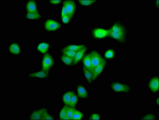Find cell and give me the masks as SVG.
<instances>
[{
	"label": "cell",
	"mask_w": 159,
	"mask_h": 120,
	"mask_svg": "<svg viewBox=\"0 0 159 120\" xmlns=\"http://www.w3.org/2000/svg\"><path fill=\"white\" fill-rule=\"evenodd\" d=\"M109 35L114 39L119 42H123L125 40V29L121 24L117 23L112 26L111 30H109Z\"/></svg>",
	"instance_id": "1"
},
{
	"label": "cell",
	"mask_w": 159,
	"mask_h": 120,
	"mask_svg": "<svg viewBox=\"0 0 159 120\" xmlns=\"http://www.w3.org/2000/svg\"><path fill=\"white\" fill-rule=\"evenodd\" d=\"M43 28L48 32H54L60 30L62 24L59 21L52 18H48L44 21Z\"/></svg>",
	"instance_id": "2"
},
{
	"label": "cell",
	"mask_w": 159,
	"mask_h": 120,
	"mask_svg": "<svg viewBox=\"0 0 159 120\" xmlns=\"http://www.w3.org/2000/svg\"><path fill=\"white\" fill-rule=\"evenodd\" d=\"M54 65V60L50 54L46 53L42 57L41 66L42 69L46 71L49 72Z\"/></svg>",
	"instance_id": "3"
},
{
	"label": "cell",
	"mask_w": 159,
	"mask_h": 120,
	"mask_svg": "<svg viewBox=\"0 0 159 120\" xmlns=\"http://www.w3.org/2000/svg\"><path fill=\"white\" fill-rule=\"evenodd\" d=\"M38 1L36 0H27L24 3L25 13H38L40 12L38 8Z\"/></svg>",
	"instance_id": "4"
},
{
	"label": "cell",
	"mask_w": 159,
	"mask_h": 120,
	"mask_svg": "<svg viewBox=\"0 0 159 120\" xmlns=\"http://www.w3.org/2000/svg\"><path fill=\"white\" fill-rule=\"evenodd\" d=\"M49 75V72L42 69L41 71L30 72L28 73L27 76L31 79L44 80L47 79Z\"/></svg>",
	"instance_id": "5"
},
{
	"label": "cell",
	"mask_w": 159,
	"mask_h": 120,
	"mask_svg": "<svg viewBox=\"0 0 159 120\" xmlns=\"http://www.w3.org/2000/svg\"><path fill=\"white\" fill-rule=\"evenodd\" d=\"M44 15L41 12L38 13H25L23 18L26 21L31 22H40L44 19Z\"/></svg>",
	"instance_id": "6"
},
{
	"label": "cell",
	"mask_w": 159,
	"mask_h": 120,
	"mask_svg": "<svg viewBox=\"0 0 159 120\" xmlns=\"http://www.w3.org/2000/svg\"><path fill=\"white\" fill-rule=\"evenodd\" d=\"M62 4L66 9L68 15L73 17L76 10V6L74 1L72 0L63 1Z\"/></svg>",
	"instance_id": "7"
},
{
	"label": "cell",
	"mask_w": 159,
	"mask_h": 120,
	"mask_svg": "<svg viewBox=\"0 0 159 120\" xmlns=\"http://www.w3.org/2000/svg\"><path fill=\"white\" fill-rule=\"evenodd\" d=\"M8 51L13 56H18L21 54L22 48L21 45L17 42H12L8 47Z\"/></svg>",
	"instance_id": "8"
},
{
	"label": "cell",
	"mask_w": 159,
	"mask_h": 120,
	"mask_svg": "<svg viewBox=\"0 0 159 120\" xmlns=\"http://www.w3.org/2000/svg\"><path fill=\"white\" fill-rule=\"evenodd\" d=\"M112 90L116 92H127L130 90V87L126 84L115 82L111 85Z\"/></svg>",
	"instance_id": "9"
},
{
	"label": "cell",
	"mask_w": 159,
	"mask_h": 120,
	"mask_svg": "<svg viewBox=\"0 0 159 120\" xmlns=\"http://www.w3.org/2000/svg\"><path fill=\"white\" fill-rule=\"evenodd\" d=\"M90 55L93 71L95 68L101 63L104 59H102L100 55L95 51H92L90 53Z\"/></svg>",
	"instance_id": "10"
},
{
	"label": "cell",
	"mask_w": 159,
	"mask_h": 120,
	"mask_svg": "<svg viewBox=\"0 0 159 120\" xmlns=\"http://www.w3.org/2000/svg\"><path fill=\"white\" fill-rule=\"evenodd\" d=\"M106 65V62L104 59L101 62V63L99 64V65L97 66L95 69L94 70L93 72V81H95L97 79V77H99V75L101 74L102 71L104 70V67Z\"/></svg>",
	"instance_id": "11"
},
{
	"label": "cell",
	"mask_w": 159,
	"mask_h": 120,
	"mask_svg": "<svg viewBox=\"0 0 159 120\" xmlns=\"http://www.w3.org/2000/svg\"><path fill=\"white\" fill-rule=\"evenodd\" d=\"M109 30H106L102 28H97L94 29L93 34L94 37L97 38H102L109 35Z\"/></svg>",
	"instance_id": "12"
},
{
	"label": "cell",
	"mask_w": 159,
	"mask_h": 120,
	"mask_svg": "<svg viewBox=\"0 0 159 120\" xmlns=\"http://www.w3.org/2000/svg\"><path fill=\"white\" fill-rule=\"evenodd\" d=\"M50 48L49 43L46 42H42L38 44L36 47V50L38 52L42 54H46L47 53L48 51Z\"/></svg>",
	"instance_id": "13"
},
{
	"label": "cell",
	"mask_w": 159,
	"mask_h": 120,
	"mask_svg": "<svg viewBox=\"0 0 159 120\" xmlns=\"http://www.w3.org/2000/svg\"><path fill=\"white\" fill-rule=\"evenodd\" d=\"M87 48L85 47L81 50L76 52L75 55L74 57L73 65H76L79 63V62L83 58L84 54L85 53L86 51H87Z\"/></svg>",
	"instance_id": "14"
},
{
	"label": "cell",
	"mask_w": 159,
	"mask_h": 120,
	"mask_svg": "<svg viewBox=\"0 0 159 120\" xmlns=\"http://www.w3.org/2000/svg\"><path fill=\"white\" fill-rule=\"evenodd\" d=\"M149 87L152 92H156L159 90V78L155 77L150 81Z\"/></svg>",
	"instance_id": "15"
},
{
	"label": "cell",
	"mask_w": 159,
	"mask_h": 120,
	"mask_svg": "<svg viewBox=\"0 0 159 120\" xmlns=\"http://www.w3.org/2000/svg\"><path fill=\"white\" fill-rule=\"evenodd\" d=\"M83 62L84 65V67H85L87 69L91 71L93 73V67H92V62H91L90 54L86 55L84 57L83 59Z\"/></svg>",
	"instance_id": "16"
},
{
	"label": "cell",
	"mask_w": 159,
	"mask_h": 120,
	"mask_svg": "<svg viewBox=\"0 0 159 120\" xmlns=\"http://www.w3.org/2000/svg\"><path fill=\"white\" fill-rule=\"evenodd\" d=\"M45 111L44 109L38 110L32 112L30 115V119L32 120H41L43 113Z\"/></svg>",
	"instance_id": "17"
},
{
	"label": "cell",
	"mask_w": 159,
	"mask_h": 120,
	"mask_svg": "<svg viewBox=\"0 0 159 120\" xmlns=\"http://www.w3.org/2000/svg\"><path fill=\"white\" fill-rule=\"evenodd\" d=\"M78 96L81 98H87L89 96V94L86 88L83 85H78L77 87Z\"/></svg>",
	"instance_id": "18"
},
{
	"label": "cell",
	"mask_w": 159,
	"mask_h": 120,
	"mask_svg": "<svg viewBox=\"0 0 159 120\" xmlns=\"http://www.w3.org/2000/svg\"><path fill=\"white\" fill-rule=\"evenodd\" d=\"M61 61L62 63L66 65L70 66L73 63V59L70 57L67 56L65 55H62L60 58Z\"/></svg>",
	"instance_id": "19"
},
{
	"label": "cell",
	"mask_w": 159,
	"mask_h": 120,
	"mask_svg": "<svg viewBox=\"0 0 159 120\" xmlns=\"http://www.w3.org/2000/svg\"><path fill=\"white\" fill-rule=\"evenodd\" d=\"M83 71L84 75H85L88 83L89 84H91L93 81V80H92L93 74H92V72L84 67L83 68Z\"/></svg>",
	"instance_id": "20"
},
{
	"label": "cell",
	"mask_w": 159,
	"mask_h": 120,
	"mask_svg": "<svg viewBox=\"0 0 159 120\" xmlns=\"http://www.w3.org/2000/svg\"><path fill=\"white\" fill-rule=\"evenodd\" d=\"M72 92L68 91L66 92L63 95L62 97V100L64 103L67 106L69 105L70 102L71 97L72 95Z\"/></svg>",
	"instance_id": "21"
},
{
	"label": "cell",
	"mask_w": 159,
	"mask_h": 120,
	"mask_svg": "<svg viewBox=\"0 0 159 120\" xmlns=\"http://www.w3.org/2000/svg\"><path fill=\"white\" fill-rule=\"evenodd\" d=\"M86 47L85 45H84V44H82V45H72V44H70V45H69L67 46L66 47V49H68L70 50L74 51L76 52L78 51H79L81 50L82 49H83L84 48Z\"/></svg>",
	"instance_id": "22"
},
{
	"label": "cell",
	"mask_w": 159,
	"mask_h": 120,
	"mask_svg": "<svg viewBox=\"0 0 159 120\" xmlns=\"http://www.w3.org/2000/svg\"><path fill=\"white\" fill-rule=\"evenodd\" d=\"M62 52L63 55L70 57L71 58L73 59L76 53V52L74 51L66 49L65 48H64L62 50Z\"/></svg>",
	"instance_id": "23"
},
{
	"label": "cell",
	"mask_w": 159,
	"mask_h": 120,
	"mask_svg": "<svg viewBox=\"0 0 159 120\" xmlns=\"http://www.w3.org/2000/svg\"><path fill=\"white\" fill-rule=\"evenodd\" d=\"M78 3H79L83 7H89L93 5L95 2H96V1H91V0H86V1H82V0H79L78 1Z\"/></svg>",
	"instance_id": "24"
},
{
	"label": "cell",
	"mask_w": 159,
	"mask_h": 120,
	"mask_svg": "<svg viewBox=\"0 0 159 120\" xmlns=\"http://www.w3.org/2000/svg\"><path fill=\"white\" fill-rule=\"evenodd\" d=\"M78 101V98L75 94L73 92L71 97L69 105L70 107L74 108Z\"/></svg>",
	"instance_id": "25"
},
{
	"label": "cell",
	"mask_w": 159,
	"mask_h": 120,
	"mask_svg": "<svg viewBox=\"0 0 159 120\" xmlns=\"http://www.w3.org/2000/svg\"><path fill=\"white\" fill-rule=\"evenodd\" d=\"M62 1H55V0H49L48 1V5L50 7H57L62 4Z\"/></svg>",
	"instance_id": "26"
},
{
	"label": "cell",
	"mask_w": 159,
	"mask_h": 120,
	"mask_svg": "<svg viewBox=\"0 0 159 120\" xmlns=\"http://www.w3.org/2000/svg\"><path fill=\"white\" fill-rule=\"evenodd\" d=\"M83 115L81 112L77 110L74 111L72 118V120H81L83 118Z\"/></svg>",
	"instance_id": "27"
},
{
	"label": "cell",
	"mask_w": 159,
	"mask_h": 120,
	"mask_svg": "<svg viewBox=\"0 0 159 120\" xmlns=\"http://www.w3.org/2000/svg\"><path fill=\"white\" fill-rule=\"evenodd\" d=\"M72 17L68 15L60 17L61 21L63 23L65 24H68L70 22L72 18Z\"/></svg>",
	"instance_id": "28"
},
{
	"label": "cell",
	"mask_w": 159,
	"mask_h": 120,
	"mask_svg": "<svg viewBox=\"0 0 159 120\" xmlns=\"http://www.w3.org/2000/svg\"><path fill=\"white\" fill-rule=\"evenodd\" d=\"M75 109L73 107H68L66 111V116L69 120H72L73 115Z\"/></svg>",
	"instance_id": "29"
},
{
	"label": "cell",
	"mask_w": 159,
	"mask_h": 120,
	"mask_svg": "<svg viewBox=\"0 0 159 120\" xmlns=\"http://www.w3.org/2000/svg\"><path fill=\"white\" fill-rule=\"evenodd\" d=\"M68 107L67 106H65L62 109L61 111L59 114L60 119L63 120L65 117L66 116V111Z\"/></svg>",
	"instance_id": "30"
},
{
	"label": "cell",
	"mask_w": 159,
	"mask_h": 120,
	"mask_svg": "<svg viewBox=\"0 0 159 120\" xmlns=\"http://www.w3.org/2000/svg\"><path fill=\"white\" fill-rule=\"evenodd\" d=\"M41 120H54L52 117L48 114L46 111H44L42 115Z\"/></svg>",
	"instance_id": "31"
},
{
	"label": "cell",
	"mask_w": 159,
	"mask_h": 120,
	"mask_svg": "<svg viewBox=\"0 0 159 120\" xmlns=\"http://www.w3.org/2000/svg\"><path fill=\"white\" fill-rule=\"evenodd\" d=\"M68 15V13L67 12L66 9L64 5L62 6V7L61 10L60 17H63V16H66Z\"/></svg>",
	"instance_id": "32"
},
{
	"label": "cell",
	"mask_w": 159,
	"mask_h": 120,
	"mask_svg": "<svg viewBox=\"0 0 159 120\" xmlns=\"http://www.w3.org/2000/svg\"><path fill=\"white\" fill-rule=\"evenodd\" d=\"M144 120H155V117L152 114H148L142 119Z\"/></svg>",
	"instance_id": "33"
},
{
	"label": "cell",
	"mask_w": 159,
	"mask_h": 120,
	"mask_svg": "<svg viewBox=\"0 0 159 120\" xmlns=\"http://www.w3.org/2000/svg\"><path fill=\"white\" fill-rule=\"evenodd\" d=\"M114 55V53L111 50H109L106 52L105 53V56L108 58H111Z\"/></svg>",
	"instance_id": "34"
},
{
	"label": "cell",
	"mask_w": 159,
	"mask_h": 120,
	"mask_svg": "<svg viewBox=\"0 0 159 120\" xmlns=\"http://www.w3.org/2000/svg\"><path fill=\"white\" fill-rule=\"evenodd\" d=\"M100 119V116L99 115L97 114H94L92 115L91 117V118H90L91 120H99Z\"/></svg>",
	"instance_id": "35"
},
{
	"label": "cell",
	"mask_w": 159,
	"mask_h": 120,
	"mask_svg": "<svg viewBox=\"0 0 159 120\" xmlns=\"http://www.w3.org/2000/svg\"><path fill=\"white\" fill-rule=\"evenodd\" d=\"M63 120H69V119L68 117L66 116L64 117V118L63 119Z\"/></svg>",
	"instance_id": "36"
},
{
	"label": "cell",
	"mask_w": 159,
	"mask_h": 120,
	"mask_svg": "<svg viewBox=\"0 0 159 120\" xmlns=\"http://www.w3.org/2000/svg\"><path fill=\"white\" fill-rule=\"evenodd\" d=\"M157 102L158 105H159V98L158 97L157 100Z\"/></svg>",
	"instance_id": "37"
}]
</instances>
